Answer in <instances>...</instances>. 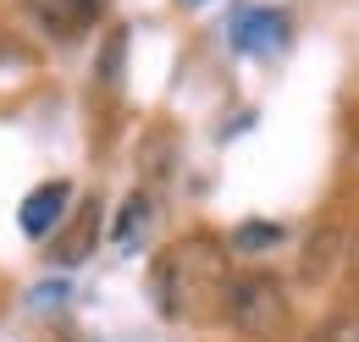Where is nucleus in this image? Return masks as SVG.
<instances>
[{
    "label": "nucleus",
    "instance_id": "obj_1",
    "mask_svg": "<svg viewBox=\"0 0 359 342\" xmlns=\"http://www.w3.org/2000/svg\"><path fill=\"white\" fill-rule=\"evenodd\" d=\"M232 287V265L216 238H177L172 249H161L149 271V293L166 320H210L226 309Z\"/></svg>",
    "mask_w": 359,
    "mask_h": 342
},
{
    "label": "nucleus",
    "instance_id": "obj_2",
    "mask_svg": "<svg viewBox=\"0 0 359 342\" xmlns=\"http://www.w3.org/2000/svg\"><path fill=\"white\" fill-rule=\"evenodd\" d=\"M287 293H282V282L266 276V271H255V276H232V287H226V309L222 320L238 331V337L249 342H276L287 331Z\"/></svg>",
    "mask_w": 359,
    "mask_h": 342
},
{
    "label": "nucleus",
    "instance_id": "obj_3",
    "mask_svg": "<svg viewBox=\"0 0 359 342\" xmlns=\"http://www.w3.org/2000/svg\"><path fill=\"white\" fill-rule=\"evenodd\" d=\"M22 11H28L34 28H45L50 39L72 44V39H83L94 22H100L105 0H22Z\"/></svg>",
    "mask_w": 359,
    "mask_h": 342
},
{
    "label": "nucleus",
    "instance_id": "obj_4",
    "mask_svg": "<svg viewBox=\"0 0 359 342\" xmlns=\"http://www.w3.org/2000/svg\"><path fill=\"white\" fill-rule=\"evenodd\" d=\"M94 238H100V199H83V205H78V215H72V226L55 238L50 259H55V265H78V259H89Z\"/></svg>",
    "mask_w": 359,
    "mask_h": 342
},
{
    "label": "nucleus",
    "instance_id": "obj_5",
    "mask_svg": "<svg viewBox=\"0 0 359 342\" xmlns=\"http://www.w3.org/2000/svg\"><path fill=\"white\" fill-rule=\"evenodd\" d=\"M67 199H72V188H67V182H39V188L28 193V205H22V232H28V238H45L50 226L61 221Z\"/></svg>",
    "mask_w": 359,
    "mask_h": 342
},
{
    "label": "nucleus",
    "instance_id": "obj_6",
    "mask_svg": "<svg viewBox=\"0 0 359 342\" xmlns=\"http://www.w3.org/2000/svg\"><path fill=\"white\" fill-rule=\"evenodd\" d=\"M337 254H343V238H337L332 226H320L310 238V249L299 254V276H304V282H326V276L337 271Z\"/></svg>",
    "mask_w": 359,
    "mask_h": 342
},
{
    "label": "nucleus",
    "instance_id": "obj_7",
    "mask_svg": "<svg viewBox=\"0 0 359 342\" xmlns=\"http://www.w3.org/2000/svg\"><path fill=\"white\" fill-rule=\"evenodd\" d=\"M282 34H287L282 11H249V17L238 22L232 44H238V50H271V44H282Z\"/></svg>",
    "mask_w": 359,
    "mask_h": 342
},
{
    "label": "nucleus",
    "instance_id": "obj_8",
    "mask_svg": "<svg viewBox=\"0 0 359 342\" xmlns=\"http://www.w3.org/2000/svg\"><path fill=\"white\" fill-rule=\"evenodd\" d=\"M282 243H287V232L271 226V221H243V226L232 232V249H238V254H271V249H282Z\"/></svg>",
    "mask_w": 359,
    "mask_h": 342
},
{
    "label": "nucleus",
    "instance_id": "obj_9",
    "mask_svg": "<svg viewBox=\"0 0 359 342\" xmlns=\"http://www.w3.org/2000/svg\"><path fill=\"white\" fill-rule=\"evenodd\" d=\"M144 221H149V199H144V193H133V199H128V210L116 215V232H111V238H116L122 249H133V243H138V226H144Z\"/></svg>",
    "mask_w": 359,
    "mask_h": 342
},
{
    "label": "nucleus",
    "instance_id": "obj_10",
    "mask_svg": "<svg viewBox=\"0 0 359 342\" xmlns=\"http://www.w3.org/2000/svg\"><path fill=\"white\" fill-rule=\"evenodd\" d=\"M304 342H359V315H332V320L315 326Z\"/></svg>",
    "mask_w": 359,
    "mask_h": 342
},
{
    "label": "nucleus",
    "instance_id": "obj_11",
    "mask_svg": "<svg viewBox=\"0 0 359 342\" xmlns=\"http://www.w3.org/2000/svg\"><path fill=\"white\" fill-rule=\"evenodd\" d=\"M348 265H354V276H359V232H354V243H348Z\"/></svg>",
    "mask_w": 359,
    "mask_h": 342
},
{
    "label": "nucleus",
    "instance_id": "obj_12",
    "mask_svg": "<svg viewBox=\"0 0 359 342\" xmlns=\"http://www.w3.org/2000/svg\"><path fill=\"white\" fill-rule=\"evenodd\" d=\"M182 6H205V0H182Z\"/></svg>",
    "mask_w": 359,
    "mask_h": 342
}]
</instances>
